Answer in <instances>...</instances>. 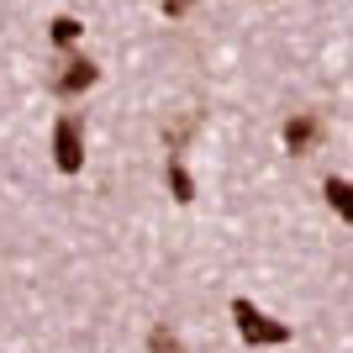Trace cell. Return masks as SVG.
<instances>
[{"label":"cell","instance_id":"1","mask_svg":"<svg viewBox=\"0 0 353 353\" xmlns=\"http://www.w3.org/2000/svg\"><path fill=\"white\" fill-rule=\"evenodd\" d=\"M232 322H237V332H243V343H290V327L264 316V311L253 306V301H243V295L232 301Z\"/></svg>","mask_w":353,"mask_h":353},{"label":"cell","instance_id":"2","mask_svg":"<svg viewBox=\"0 0 353 353\" xmlns=\"http://www.w3.org/2000/svg\"><path fill=\"white\" fill-rule=\"evenodd\" d=\"M327 137V121L322 111H295L290 121H285V148H290L295 159H306V153H316V143Z\"/></svg>","mask_w":353,"mask_h":353},{"label":"cell","instance_id":"4","mask_svg":"<svg viewBox=\"0 0 353 353\" xmlns=\"http://www.w3.org/2000/svg\"><path fill=\"white\" fill-rule=\"evenodd\" d=\"M95 79H101V69L90 59H63L59 74H53V95H59V101H74V95H85Z\"/></svg>","mask_w":353,"mask_h":353},{"label":"cell","instance_id":"6","mask_svg":"<svg viewBox=\"0 0 353 353\" xmlns=\"http://www.w3.org/2000/svg\"><path fill=\"white\" fill-rule=\"evenodd\" d=\"M195 127H201V111H185L174 127H163V148H169V153H185V143L195 137Z\"/></svg>","mask_w":353,"mask_h":353},{"label":"cell","instance_id":"5","mask_svg":"<svg viewBox=\"0 0 353 353\" xmlns=\"http://www.w3.org/2000/svg\"><path fill=\"white\" fill-rule=\"evenodd\" d=\"M163 174H169V190H174V201H179V206H190V201H195V179H190V169L179 163V153H169V169H163Z\"/></svg>","mask_w":353,"mask_h":353},{"label":"cell","instance_id":"7","mask_svg":"<svg viewBox=\"0 0 353 353\" xmlns=\"http://www.w3.org/2000/svg\"><path fill=\"white\" fill-rule=\"evenodd\" d=\"M327 206L338 211V216H343V221H348V216H353V190H348V179H338V174L327 179Z\"/></svg>","mask_w":353,"mask_h":353},{"label":"cell","instance_id":"3","mask_svg":"<svg viewBox=\"0 0 353 353\" xmlns=\"http://www.w3.org/2000/svg\"><path fill=\"white\" fill-rule=\"evenodd\" d=\"M53 163H59L63 174H79L85 169V132H79V121L63 117L53 127Z\"/></svg>","mask_w":353,"mask_h":353},{"label":"cell","instance_id":"9","mask_svg":"<svg viewBox=\"0 0 353 353\" xmlns=\"http://www.w3.org/2000/svg\"><path fill=\"white\" fill-rule=\"evenodd\" d=\"M148 348H153V353H163V348H179V338H174V332H169V327H159V332L148 338Z\"/></svg>","mask_w":353,"mask_h":353},{"label":"cell","instance_id":"8","mask_svg":"<svg viewBox=\"0 0 353 353\" xmlns=\"http://www.w3.org/2000/svg\"><path fill=\"white\" fill-rule=\"evenodd\" d=\"M79 32H85V27H79L74 16H53V27H48V37H53L59 48H74V43H79Z\"/></svg>","mask_w":353,"mask_h":353},{"label":"cell","instance_id":"10","mask_svg":"<svg viewBox=\"0 0 353 353\" xmlns=\"http://www.w3.org/2000/svg\"><path fill=\"white\" fill-rule=\"evenodd\" d=\"M190 6H195V0H163V16H185Z\"/></svg>","mask_w":353,"mask_h":353}]
</instances>
